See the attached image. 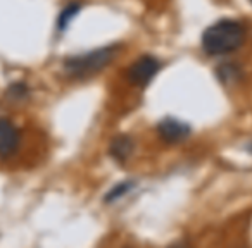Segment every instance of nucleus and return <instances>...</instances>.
<instances>
[{"label":"nucleus","instance_id":"2","mask_svg":"<svg viewBox=\"0 0 252 248\" xmlns=\"http://www.w3.org/2000/svg\"><path fill=\"white\" fill-rule=\"evenodd\" d=\"M118 47H104V49L92 50V52L81 54V55H73L66 59L64 62V71L71 78H87L92 74L104 69L116 55Z\"/></svg>","mask_w":252,"mask_h":248},{"label":"nucleus","instance_id":"9","mask_svg":"<svg viewBox=\"0 0 252 248\" xmlns=\"http://www.w3.org/2000/svg\"><path fill=\"white\" fill-rule=\"evenodd\" d=\"M131 188H133V183H131V181L119 183L118 186H114V188L107 193V196H105V202H116V200L121 198L123 195H126V193L130 192Z\"/></svg>","mask_w":252,"mask_h":248},{"label":"nucleus","instance_id":"5","mask_svg":"<svg viewBox=\"0 0 252 248\" xmlns=\"http://www.w3.org/2000/svg\"><path fill=\"white\" fill-rule=\"evenodd\" d=\"M19 145V131L9 119H0V157L14 154Z\"/></svg>","mask_w":252,"mask_h":248},{"label":"nucleus","instance_id":"6","mask_svg":"<svg viewBox=\"0 0 252 248\" xmlns=\"http://www.w3.org/2000/svg\"><path fill=\"white\" fill-rule=\"evenodd\" d=\"M133 148H135V145H133V141H131V138L121 135V137H116L114 140L111 141L109 154H111V157L114 159L116 162L123 164V162H126L128 159L131 157V154H133Z\"/></svg>","mask_w":252,"mask_h":248},{"label":"nucleus","instance_id":"10","mask_svg":"<svg viewBox=\"0 0 252 248\" xmlns=\"http://www.w3.org/2000/svg\"><path fill=\"white\" fill-rule=\"evenodd\" d=\"M251 4H252V0H251Z\"/></svg>","mask_w":252,"mask_h":248},{"label":"nucleus","instance_id":"7","mask_svg":"<svg viewBox=\"0 0 252 248\" xmlns=\"http://www.w3.org/2000/svg\"><path fill=\"white\" fill-rule=\"evenodd\" d=\"M218 76H220L221 83L224 84H235L238 83V76H240V71L235 64H223V66L218 69Z\"/></svg>","mask_w":252,"mask_h":248},{"label":"nucleus","instance_id":"3","mask_svg":"<svg viewBox=\"0 0 252 248\" xmlns=\"http://www.w3.org/2000/svg\"><path fill=\"white\" fill-rule=\"evenodd\" d=\"M159 69H161V64L158 59H154L152 55H144L131 64V67L128 69V80L135 86L144 88L154 80Z\"/></svg>","mask_w":252,"mask_h":248},{"label":"nucleus","instance_id":"8","mask_svg":"<svg viewBox=\"0 0 252 248\" xmlns=\"http://www.w3.org/2000/svg\"><path fill=\"white\" fill-rule=\"evenodd\" d=\"M78 12H80V4H69L59 16H57V28H59V31H64V29L67 28V25L73 21Z\"/></svg>","mask_w":252,"mask_h":248},{"label":"nucleus","instance_id":"1","mask_svg":"<svg viewBox=\"0 0 252 248\" xmlns=\"http://www.w3.org/2000/svg\"><path fill=\"white\" fill-rule=\"evenodd\" d=\"M245 26L235 19H221L202 35V49L207 55H228L244 45Z\"/></svg>","mask_w":252,"mask_h":248},{"label":"nucleus","instance_id":"4","mask_svg":"<svg viewBox=\"0 0 252 248\" xmlns=\"http://www.w3.org/2000/svg\"><path fill=\"white\" fill-rule=\"evenodd\" d=\"M159 137L168 143H178L190 137V126L175 117H166L158 124Z\"/></svg>","mask_w":252,"mask_h":248}]
</instances>
